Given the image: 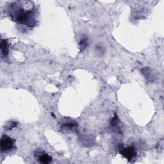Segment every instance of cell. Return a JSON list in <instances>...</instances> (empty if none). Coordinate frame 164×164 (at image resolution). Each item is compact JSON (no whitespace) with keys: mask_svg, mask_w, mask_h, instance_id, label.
Listing matches in <instances>:
<instances>
[{"mask_svg":"<svg viewBox=\"0 0 164 164\" xmlns=\"http://www.w3.org/2000/svg\"><path fill=\"white\" fill-rule=\"evenodd\" d=\"M10 8V16L14 20L20 24H23L28 26H34L35 25V13L33 10H25L23 8L17 5V3L12 5Z\"/></svg>","mask_w":164,"mask_h":164,"instance_id":"cell-1","label":"cell"},{"mask_svg":"<svg viewBox=\"0 0 164 164\" xmlns=\"http://www.w3.org/2000/svg\"><path fill=\"white\" fill-rule=\"evenodd\" d=\"M16 140L7 135H3L1 139V151L6 152L11 150L14 148Z\"/></svg>","mask_w":164,"mask_h":164,"instance_id":"cell-2","label":"cell"},{"mask_svg":"<svg viewBox=\"0 0 164 164\" xmlns=\"http://www.w3.org/2000/svg\"><path fill=\"white\" fill-rule=\"evenodd\" d=\"M120 153L123 157L127 159L128 161H130L135 158L137 155V151L134 146H129L125 148H121Z\"/></svg>","mask_w":164,"mask_h":164,"instance_id":"cell-3","label":"cell"},{"mask_svg":"<svg viewBox=\"0 0 164 164\" xmlns=\"http://www.w3.org/2000/svg\"><path fill=\"white\" fill-rule=\"evenodd\" d=\"M62 127L66 129L73 130V129H75L78 126V125L75 121L73 120L65 119L64 122H62Z\"/></svg>","mask_w":164,"mask_h":164,"instance_id":"cell-4","label":"cell"},{"mask_svg":"<svg viewBox=\"0 0 164 164\" xmlns=\"http://www.w3.org/2000/svg\"><path fill=\"white\" fill-rule=\"evenodd\" d=\"M142 73L145 76L148 81H153L155 80V75H153L151 69L146 67L142 70Z\"/></svg>","mask_w":164,"mask_h":164,"instance_id":"cell-5","label":"cell"},{"mask_svg":"<svg viewBox=\"0 0 164 164\" xmlns=\"http://www.w3.org/2000/svg\"><path fill=\"white\" fill-rule=\"evenodd\" d=\"M110 125H111L112 128H114V130H116V131L119 133L121 132V128L120 127V121L116 114H115V116L114 117V118H112L111 122H110Z\"/></svg>","mask_w":164,"mask_h":164,"instance_id":"cell-6","label":"cell"},{"mask_svg":"<svg viewBox=\"0 0 164 164\" xmlns=\"http://www.w3.org/2000/svg\"><path fill=\"white\" fill-rule=\"evenodd\" d=\"M8 43L6 39L1 40V51L3 57H7L8 54Z\"/></svg>","mask_w":164,"mask_h":164,"instance_id":"cell-7","label":"cell"},{"mask_svg":"<svg viewBox=\"0 0 164 164\" xmlns=\"http://www.w3.org/2000/svg\"><path fill=\"white\" fill-rule=\"evenodd\" d=\"M38 160L39 161L40 163L48 164L52 161V158H51L49 155H48V154L43 153V154H42V155L40 154L39 157H38Z\"/></svg>","mask_w":164,"mask_h":164,"instance_id":"cell-8","label":"cell"},{"mask_svg":"<svg viewBox=\"0 0 164 164\" xmlns=\"http://www.w3.org/2000/svg\"><path fill=\"white\" fill-rule=\"evenodd\" d=\"M88 46V39L87 38L82 39L80 43V48L81 51H84Z\"/></svg>","mask_w":164,"mask_h":164,"instance_id":"cell-9","label":"cell"},{"mask_svg":"<svg viewBox=\"0 0 164 164\" xmlns=\"http://www.w3.org/2000/svg\"><path fill=\"white\" fill-rule=\"evenodd\" d=\"M16 125H17V123H16V122H11L10 123H8L6 129H7V130H11V129H12L13 128L16 127Z\"/></svg>","mask_w":164,"mask_h":164,"instance_id":"cell-10","label":"cell"},{"mask_svg":"<svg viewBox=\"0 0 164 164\" xmlns=\"http://www.w3.org/2000/svg\"><path fill=\"white\" fill-rule=\"evenodd\" d=\"M97 49H98V53H101V54H102V53H103V51H104V49H102V47H100L99 46H98L97 47Z\"/></svg>","mask_w":164,"mask_h":164,"instance_id":"cell-11","label":"cell"}]
</instances>
